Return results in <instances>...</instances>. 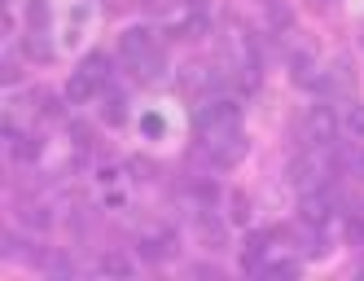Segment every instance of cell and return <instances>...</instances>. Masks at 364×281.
I'll use <instances>...</instances> for the list:
<instances>
[{
    "instance_id": "cell-1",
    "label": "cell",
    "mask_w": 364,
    "mask_h": 281,
    "mask_svg": "<svg viewBox=\"0 0 364 281\" xmlns=\"http://www.w3.org/2000/svg\"><path fill=\"white\" fill-rule=\"evenodd\" d=\"M193 123H198L202 141H215V137L237 132V123H242V106H237V97H215V101H206V106H198Z\"/></svg>"
},
{
    "instance_id": "cell-2",
    "label": "cell",
    "mask_w": 364,
    "mask_h": 281,
    "mask_svg": "<svg viewBox=\"0 0 364 281\" xmlns=\"http://www.w3.org/2000/svg\"><path fill=\"white\" fill-rule=\"evenodd\" d=\"M119 53H123V62H132V70H141L145 62L159 58L163 48H159V40H154L149 27H127L123 40H119Z\"/></svg>"
},
{
    "instance_id": "cell-3",
    "label": "cell",
    "mask_w": 364,
    "mask_h": 281,
    "mask_svg": "<svg viewBox=\"0 0 364 281\" xmlns=\"http://www.w3.org/2000/svg\"><path fill=\"white\" fill-rule=\"evenodd\" d=\"M316 97H321V101H351V97H355V66H351L347 58H338V62L325 70Z\"/></svg>"
},
{
    "instance_id": "cell-4",
    "label": "cell",
    "mask_w": 364,
    "mask_h": 281,
    "mask_svg": "<svg viewBox=\"0 0 364 281\" xmlns=\"http://www.w3.org/2000/svg\"><path fill=\"white\" fill-rule=\"evenodd\" d=\"M333 137H338L333 106H329V101H321V106H311V115H307V141L311 145H333Z\"/></svg>"
},
{
    "instance_id": "cell-5",
    "label": "cell",
    "mask_w": 364,
    "mask_h": 281,
    "mask_svg": "<svg viewBox=\"0 0 364 281\" xmlns=\"http://www.w3.org/2000/svg\"><path fill=\"white\" fill-rule=\"evenodd\" d=\"M290 80H294L299 88H307V92H316L321 80H325V70L316 66V58H311V53H294V58H290Z\"/></svg>"
},
{
    "instance_id": "cell-6",
    "label": "cell",
    "mask_w": 364,
    "mask_h": 281,
    "mask_svg": "<svg viewBox=\"0 0 364 281\" xmlns=\"http://www.w3.org/2000/svg\"><path fill=\"white\" fill-rule=\"evenodd\" d=\"M198 238L206 242V250H224V242H228V224L215 220L211 211H198Z\"/></svg>"
},
{
    "instance_id": "cell-7",
    "label": "cell",
    "mask_w": 364,
    "mask_h": 281,
    "mask_svg": "<svg viewBox=\"0 0 364 281\" xmlns=\"http://www.w3.org/2000/svg\"><path fill=\"white\" fill-rule=\"evenodd\" d=\"M264 255H268V233H250L242 242V272H264Z\"/></svg>"
},
{
    "instance_id": "cell-8",
    "label": "cell",
    "mask_w": 364,
    "mask_h": 281,
    "mask_svg": "<svg viewBox=\"0 0 364 281\" xmlns=\"http://www.w3.org/2000/svg\"><path fill=\"white\" fill-rule=\"evenodd\" d=\"M92 97H101V84L92 80V75L75 70L70 84H66V101H70V106H84V101H92Z\"/></svg>"
},
{
    "instance_id": "cell-9",
    "label": "cell",
    "mask_w": 364,
    "mask_h": 281,
    "mask_svg": "<svg viewBox=\"0 0 364 281\" xmlns=\"http://www.w3.org/2000/svg\"><path fill=\"white\" fill-rule=\"evenodd\" d=\"M80 70H84V75H92V80L101 84V92L114 84V58H110V53H88Z\"/></svg>"
},
{
    "instance_id": "cell-10",
    "label": "cell",
    "mask_w": 364,
    "mask_h": 281,
    "mask_svg": "<svg viewBox=\"0 0 364 281\" xmlns=\"http://www.w3.org/2000/svg\"><path fill=\"white\" fill-rule=\"evenodd\" d=\"M189 198L198 202V211H211L220 202V185L211 181V176H193V181H189Z\"/></svg>"
},
{
    "instance_id": "cell-11",
    "label": "cell",
    "mask_w": 364,
    "mask_h": 281,
    "mask_svg": "<svg viewBox=\"0 0 364 281\" xmlns=\"http://www.w3.org/2000/svg\"><path fill=\"white\" fill-rule=\"evenodd\" d=\"M101 101H106V106H101V119H106L110 127H119V123H127V101H123V92H114V84L101 92Z\"/></svg>"
},
{
    "instance_id": "cell-12",
    "label": "cell",
    "mask_w": 364,
    "mask_h": 281,
    "mask_svg": "<svg viewBox=\"0 0 364 281\" xmlns=\"http://www.w3.org/2000/svg\"><path fill=\"white\" fill-rule=\"evenodd\" d=\"M18 220H22V228H36V233H44V228L53 224V211H48L44 202H27V207H18Z\"/></svg>"
},
{
    "instance_id": "cell-13",
    "label": "cell",
    "mask_w": 364,
    "mask_h": 281,
    "mask_svg": "<svg viewBox=\"0 0 364 281\" xmlns=\"http://www.w3.org/2000/svg\"><path fill=\"white\" fill-rule=\"evenodd\" d=\"M22 48H27V58H31V62H53V44L44 40V31H27Z\"/></svg>"
},
{
    "instance_id": "cell-14",
    "label": "cell",
    "mask_w": 364,
    "mask_h": 281,
    "mask_svg": "<svg viewBox=\"0 0 364 281\" xmlns=\"http://www.w3.org/2000/svg\"><path fill=\"white\" fill-rule=\"evenodd\" d=\"M40 149H44L40 137H18V141L9 145V154H14L18 163H36V159H40Z\"/></svg>"
},
{
    "instance_id": "cell-15",
    "label": "cell",
    "mask_w": 364,
    "mask_h": 281,
    "mask_svg": "<svg viewBox=\"0 0 364 281\" xmlns=\"http://www.w3.org/2000/svg\"><path fill=\"white\" fill-rule=\"evenodd\" d=\"M343 127H347V137H351V141L364 145V106H355V101H351V110L343 115Z\"/></svg>"
},
{
    "instance_id": "cell-16",
    "label": "cell",
    "mask_w": 364,
    "mask_h": 281,
    "mask_svg": "<svg viewBox=\"0 0 364 281\" xmlns=\"http://www.w3.org/2000/svg\"><path fill=\"white\" fill-rule=\"evenodd\" d=\"M97 268H101V272H114V277H132V264H127L123 255H106Z\"/></svg>"
},
{
    "instance_id": "cell-17",
    "label": "cell",
    "mask_w": 364,
    "mask_h": 281,
    "mask_svg": "<svg viewBox=\"0 0 364 281\" xmlns=\"http://www.w3.org/2000/svg\"><path fill=\"white\" fill-rule=\"evenodd\" d=\"M232 224H250V198H232Z\"/></svg>"
},
{
    "instance_id": "cell-18",
    "label": "cell",
    "mask_w": 364,
    "mask_h": 281,
    "mask_svg": "<svg viewBox=\"0 0 364 281\" xmlns=\"http://www.w3.org/2000/svg\"><path fill=\"white\" fill-rule=\"evenodd\" d=\"M347 242L351 246H364V216H351L347 220Z\"/></svg>"
},
{
    "instance_id": "cell-19",
    "label": "cell",
    "mask_w": 364,
    "mask_h": 281,
    "mask_svg": "<svg viewBox=\"0 0 364 281\" xmlns=\"http://www.w3.org/2000/svg\"><path fill=\"white\" fill-rule=\"evenodd\" d=\"M44 18H48L44 0H31V5H27V22H31V31H36V27H44Z\"/></svg>"
},
{
    "instance_id": "cell-20",
    "label": "cell",
    "mask_w": 364,
    "mask_h": 281,
    "mask_svg": "<svg viewBox=\"0 0 364 281\" xmlns=\"http://www.w3.org/2000/svg\"><path fill=\"white\" fill-rule=\"evenodd\" d=\"M40 110H44L48 119H58V115H62V101H58V97H44V106H40Z\"/></svg>"
},
{
    "instance_id": "cell-21",
    "label": "cell",
    "mask_w": 364,
    "mask_h": 281,
    "mask_svg": "<svg viewBox=\"0 0 364 281\" xmlns=\"http://www.w3.org/2000/svg\"><path fill=\"white\" fill-rule=\"evenodd\" d=\"M167 5H171V0H141V9H145V14H163Z\"/></svg>"
},
{
    "instance_id": "cell-22",
    "label": "cell",
    "mask_w": 364,
    "mask_h": 281,
    "mask_svg": "<svg viewBox=\"0 0 364 281\" xmlns=\"http://www.w3.org/2000/svg\"><path fill=\"white\" fill-rule=\"evenodd\" d=\"M193 277H211V281H215V277H220V268H215V264H198V268H193Z\"/></svg>"
},
{
    "instance_id": "cell-23",
    "label": "cell",
    "mask_w": 364,
    "mask_h": 281,
    "mask_svg": "<svg viewBox=\"0 0 364 281\" xmlns=\"http://www.w3.org/2000/svg\"><path fill=\"white\" fill-rule=\"evenodd\" d=\"M355 171H360V176H364V154H360V163H355Z\"/></svg>"
}]
</instances>
